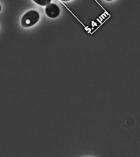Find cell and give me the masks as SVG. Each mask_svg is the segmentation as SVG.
<instances>
[{"mask_svg":"<svg viewBox=\"0 0 140 157\" xmlns=\"http://www.w3.org/2000/svg\"><path fill=\"white\" fill-rule=\"evenodd\" d=\"M39 13L36 10H30L24 14L21 19L23 27H30L35 25L39 20Z\"/></svg>","mask_w":140,"mask_h":157,"instance_id":"6da1fadb","label":"cell"},{"mask_svg":"<svg viewBox=\"0 0 140 157\" xmlns=\"http://www.w3.org/2000/svg\"><path fill=\"white\" fill-rule=\"evenodd\" d=\"M45 13L49 17L55 18L60 14V9L59 7L55 3H51L46 7Z\"/></svg>","mask_w":140,"mask_h":157,"instance_id":"7a4b0ae2","label":"cell"},{"mask_svg":"<svg viewBox=\"0 0 140 157\" xmlns=\"http://www.w3.org/2000/svg\"><path fill=\"white\" fill-rule=\"evenodd\" d=\"M33 1L39 5L45 6L49 4L52 0H33Z\"/></svg>","mask_w":140,"mask_h":157,"instance_id":"3957f363","label":"cell"},{"mask_svg":"<svg viewBox=\"0 0 140 157\" xmlns=\"http://www.w3.org/2000/svg\"><path fill=\"white\" fill-rule=\"evenodd\" d=\"M62 1H64V2H68V1H70V0H61Z\"/></svg>","mask_w":140,"mask_h":157,"instance_id":"277c9868","label":"cell"},{"mask_svg":"<svg viewBox=\"0 0 140 157\" xmlns=\"http://www.w3.org/2000/svg\"><path fill=\"white\" fill-rule=\"evenodd\" d=\"M106 1H107V2H111V1H113V0H105Z\"/></svg>","mask_w":140,"mask_h":157,"instance_id":"5b68a950","label":"cell"},{"mask_svg":"<svg viewBox=\"0 0 140 157\" xmlns=\"http://www.w3.org/2000/svg\"><path fill=\"white\" fill-rule=\"evenodd\" d=\"M2 6H1V5H0V12L1 11V10H2Z\"/></svg>","mask_w":140,"mask_h":157,"instance_id":"8992f818","label":"cell"}]
</instances>
